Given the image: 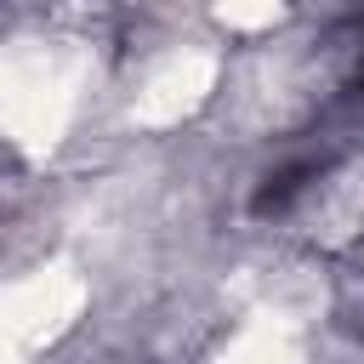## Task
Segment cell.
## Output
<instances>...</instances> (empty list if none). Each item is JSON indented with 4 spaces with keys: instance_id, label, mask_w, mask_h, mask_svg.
Returning <instances> with one entry per match:
<instances>
[{
    "instance_id": "cell-1",
    "label": "cell",
    "mask_w": 364,
    "mask_h": 364,
    "mask_svg": "<svg viewBox=\"0 0 364 364\" xmlns=\"http://www.w3.org/2000/svg\"><path fill=\"white\" fill-rule=\"evenodd\" d=\"M307 176H313L307 159H301V165H279V171H267L262 188H256V210H262V216H267V210H284V205L307 188Z\"/></svg>"
},
{
    "instance_id": "cell-2",
    "label": "cell",
    "mask_w": 364,
    "mask_h": 364,
    "mask_svg": "<svg viewBox=\"0 0 364 364\" xmlns=\"http://www.w3.org/2000/svg\"><path fill=\"white\" fill-rule=\"evenodd\" d=\"M358 80H364V63H358Z\"/></svg>"
}]
</instances>
